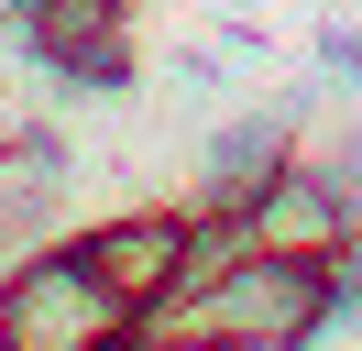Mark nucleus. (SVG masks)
<instances>
[{"mask_svg": "<svg viewBox=\"0 0 362 351\" xmlns=\"http://www.w3.org/2000/svg\"><path fill=\"white\" fill-rule=\"evenodd\" d=\"M0 318H11L23 351H132L143 340V318L110 297V275H99L77 241H45V253L11 263V275H0Z\"/></svg>", "mask_w": 362, "mask_h": 351, "instance_id": "obj_2", "label": "nucleus"}, {"mask_svg": "<svg viewBox=\"0 0 362 351\" xmlns=\"http://www.w3.org/2000/svg\"><path fill=\"white\" fill-rule=\"evenodd\" d=\"M296 132H308L296 99H264V110H242V121H220V132L198 143V197H187V209H220V219H230V209L296 154Z\"/></svg>", "mask_w": 362, "mask_h": 351, "instance_id": "obj_4", "label": "nucleus"}, {"mask_svg": "<svg viewBox=\"0 0 362 351\" xmlns=\"http://www.w3.org/2000/svg\"><path fill=\"white\" fill-rule=\"evenodd\" d=\"M143 329L165 340H264V351H318L340 329L329 253H230L220 275H198L187 297H165Z\"/></svg>", "mask_w": 362, "mask_h": 351, "instance_id": "obj_1", "label": "nucleus"}, {"mask_svg": "<svg viewBox=\"0 0 362 351\" xmlns=\"http://www.w3.org/2000/svg\"><path fill=\"white\" fill-rule=\"evenodd\" d=\"M296 154H308V165L329 176L340 197H351V219H362V110H351V121H340V132H318V143H308V132H296Z\"/></svg>", "mask_w": 362, "mask_h": 351, "instance_id": "obj_6", "label": "nucleus"}, {"mask_svg": "<svg viewBox=\"0 0 362 351\" xmlns=\"http://www.w3.org/2000/svg\"><path fill=\"white\" fill-rule=\"evenodd\" d=\"M230 231H242V253H329V241L362 231V219H351V197H340L308 154H286V165L230 209Z\"/></svg>", "mask_w": 362, "mask_h": 351, "instance_id": "obj_3", "label": "nucleus"}, {"mask_svg": "<svg viewBox=\"0 0 362 351\" xmlns=\"http://www.w3.org/2000/svg\"><path fill=\"white\" fill-rule=\"evenodd\" d=\"M55 197H66V132L11 121V132H0V241L23 253V241L55 219Z\"/></svg>", "mask_w": 362, "mask_h": 351, "instance_id": "obj_5", "label": "nucleus"}, {"mask_svg": "<svg viewBox=\"0 0 362 351\" xmlns=\"http://www.w3.org/2000/svg\"><path fill=\"white\" fill-rule=\"evenodd\" d=\"M0 351H23V340H11V318H0Z\"/></svg>", "mask_w": 362, "mask_h": 351, "instance_id": "obj_7", "label": "nucleus"}]
</instances>
